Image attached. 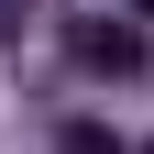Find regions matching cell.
<instances>
[{
    "label": "cell",
    "instance_id": "obj_1",
    "mask_svg": "<svg viewBox=\"0 0 154 154\" xmlns=\"http://www.w3.org/2000/svg\"><path fill=\"white\" fill-rule=\"evenodd\" d=\"M77 66H88V77H143L154 55H143L132 22H77Z\"/></svg>",
    "mask_w": 154,
    "mask_h": 154
},
{
    "label": "cell",
    "instance_id": "obj_2",
    "mask_svg": "<svg viewBox=\"0 0 154 154\" xmlns=\"http://www.w3.org/2000/svg\"><path fill=\"white\" fill-rule=\"evenodd\" d=\"M55 154H121V132H110V121H66V132H55Z\"/></svg>",
    "mask_w": 154,
    "mask_h": 154
},
{
    "label": "cell",
    "instance_id": "obj_3",
    "mask_svg": "<svg viewBox=\"0 0 154 154\" xmlns=\"http://www.w3.org/2000/svg\"><path fill=\"white\" fill-rule=\"evenodd\" d=\"M11 33H22V0H0V44H11Z\"/></svg>",
    "mask_w": 154,
    "mask_h": 154
},
{
    "label": "cell",
    "instance_id": "obj_4",
    "mask_svg": "<svg viewBox=\"0 0 154 154\" xmlns=\"http://www.w3.org/2000/svg\"><path fill=\"white\" fill-rule=\"evenodd\" d=\"M132 11H154V0H132Z\"/></svg>",
    "mask_w": 154,
    "mask_h": 154
}]
</instances>
